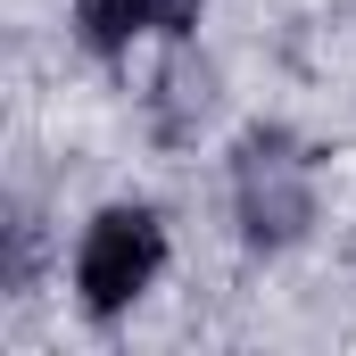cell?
<instances>
[{
  "label": "cell",
  "instance_id": "3957f363",
  "mask_svg": "<svg viewBox=\"0 0 356 356\" xmlns=\"http://www.w3.org/2000/svg\"><path fill=\"white\" fill-rule=\"evenodd\" d=\"M75 25H83L91 50H124V42L149 25V8H141V0H75Z\"/></svg>",
  "mask_w": 356,
  "mask_h": 356
},
{
  "label": "cell",
  "instance_id": "6da1fadb",
  "mask_svg": "<svg viewBox=\"0 0 356 356\" xmlns=\"http://www.w3.org/2000/svg\"><path fill=\"white\" fill-rule=\"evenodd\" d=\"M166 266V232H158V216L149 207H108V216H91L83 249H75V290H83L91 315H124L149 282Z\"/></svg>",
  "mask_w": 356,
  "mask_h": 356
},
{
  "label": "cell",
  "instance_id": "7a4b0ae2",
  "mask_svg": "<svg viewBox=\"0 0 356 356\" xmlns=\"http://www.w3.org/2000/svg\"><path fill=\"white\" fill-rule=\"evenodd\" d=\"M232 191H241L249 241H290L307 224V158H298V141L290 133H249L241 166H232Z\"/></svg>",
  "mask_w": 356,
  "mask_h": 356
},
{
  "label": "cell",
  "instance_id": "277c9868",
  "mask_svg": "<svg viewBox=\"0 0 356 356\" xmlns=\"http://www.w3.org/2000/svg\"><path fill=\"white\" fill-rule=\"evenodd\" d=\"M141 8H149V33H191L207 0H141Z\"/></svg>",
  "mask_w": 356,
  "mask_h": 356
}]
</instances>
